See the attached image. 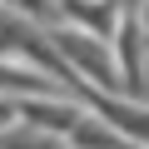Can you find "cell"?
<instances>
[{
	"label": "cell",
	"instance_id": "cell-3",
	"mask_svg": "<svg viewBox=\"0 0 149 149\" xmlns=\"http://www.w3.org/2000/svg\"><path fill=\"white\" fill-rule=\"evenodd\" d=\"M65 144H70V149H144V144H134L124 129H114V124H109L104 114H95V109L65 134Z\"/></svg>",
	"mask_w": 149,
	"mask_h": 149
},
{
	"label": "cell",
	"instance_id": "cell-2",
	"mask_svg": "<svg viewBox=\"0 0 149 149\" xmlns=\"http://www.w3.org/2000/svg\"><path fill=\"white\" fill-rule=\"evenodd\" d=\"M60 20L114 40V30H119V20H124V5H119V0H60Z\"/></svg>",
	"mask_w": 149,
	"mask_h": 149
},
{
	"label": "cell",
	"instance_id": "cell-1",
	"mask_svg": "<svg viewBox=\"0 0 149 149\" xmlns=\"http://www.w3.org/2000/svg\"><path fill=\"white\" fill-rule=\"evenodd\" d=\"M70 74H74V90H109V95H124V74H119V55H114V40L95 35V30H80V25H65L55 20L50 25Z\"/></svg>",
	"mask_w": 149,
	"mask_h": 149
},
{
	"label": "cell",
	"instance_id": "cell-5",
	"mask_svg": "<svg viewBox=\"0 0 149 149\" xmlns=\"http://www.w3.org/2000/svg\"><path fill=\"white\" fill-rule=\"evenodd\" d=\"M5 10H15V15H30V20H40V25H55L60 20V0H0Z\"/></svg>",
	"mask_w": 149,
	"mask_h": 149
},
{
	"label": "cell",
	"instance_id": "cell-4",
	"mask_svg": "<svg viewBox=\"0 0 149 149\" xmlns=\"http://www.w3.org/2000/svg\"><path fill=\"white\" fill-rule=\"evenodd\" d=\"M0 149H65V139L15 114L10 124H0Z\"/></svg>",
	"mask_w": 149,
	"mask_h": 149
}]
</instances>
